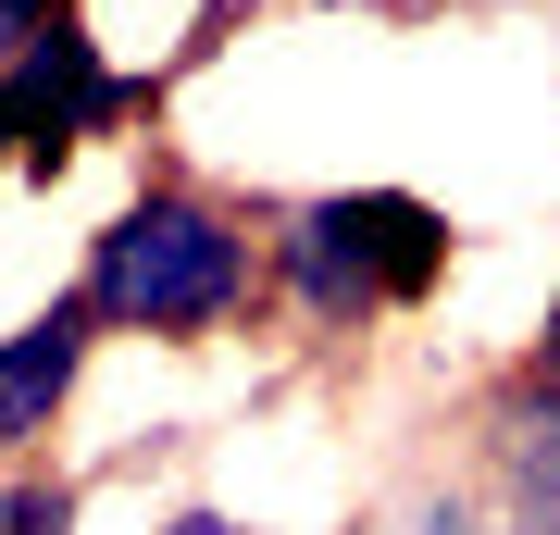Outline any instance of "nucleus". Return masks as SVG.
Instances as JSON below:
<instances>
[{"instance_id": "obj_1", "label": "nucleus", "mask_w": 560, "mask_h": 535, "mask_svg": "<svg viewBox=\"0 0 560 535\" xmlns=\"http://www.w3.org/2000/svg\"><path fill=\"white\" fill-rule=\"evenodd\" d=\"M75 299L101 312V337H175V349H200V337H237L261 299H275V261H261L237 199H212L187 175H150L101 237H88Z\"/></svg>"}, {"instance_id": "obj_2", "label": "nucleus", "mask_w": 560, "mask_h": 535, "mask_svg": "<svg viewBox=\"0 0 560 535\" xmlns=\"http://www.w3.org/2000/svg\"><path fill=\"white\" fill-rule=\"evenodd\" d=\"M261 261H275V299L312 337H361L448 275V212L411 187H312L261 212Z\"/></svg>"}, {"instance_id": "obj_3", "label": "nucleus", "mask_w": 560, "mask_h": 535, "mask_svg": "<svg viewBox=\"0 0 560 535\" xmlns=\"http://www.w3.org/2000/svg\"><path fill=\"white\" fill-rule=\"evenodd\" d=\"M474 498L499 535H560V312L536 324V349L499 374L474 423Z\"/></svg>"}, {"instance_id": "obj_4", "label": "nucleus", "mask_w": 560, "mask_h": 535, "mask_svg": "<svg viewBox=\"0 0 560 535\" xmlns=\"http://www.w3.org/2000/svg\"><path fill=\"white\" fill-rule=\"evenodd\" d=\"M0 88H13V113H25V175H62L101 125L138 113V75H113V62H101L88 13H50L38 38L0 62Z\"/></svg>"}, {"instance_id": "obj_5", "label": "nucleus", "mask_w": 560, "mask_h": 535, "mask_svg": "<svg viewBox=\"0 0 560 535\" xmlns=\"http://www.w3.org/2000/svg\"><path fill=\"white\" fill-rule=\"evenodd\" d=\"M88 361H101V312H88L75 287H62L50 312H25L13 337H0V474H13V461H38V449H50V423L75 411V386H88Z\"/></svg>"}, {"instance_id": "obj_6", "label": "nucleus", "mask_w": 560, "mask_h": 535, "mask_svg": "<svg viewBox=\"0 0 560 535\" xmlns=\"http://www.w3.org/2000/svg\"><path fill=\"white\" fill-rule=\"evenodd\" d=\"M0 535H75V486L50 461H13L0 474Z\"/></svg>"}, {"instance_id": "obj_7", "label": "nucleus", "mask_w": 560, "mask_h": 535, "mask_svg": "<svg viewBox=\"0 0 560 535\" xmlns=\"http://www.w3.org/2000/svg\"><path fill=\"white\" fill-rule=\"evenodd\" d=\"M162 535H237V511H212V498H187V511L162 523Z\"/></svg>"}]
</instances>
